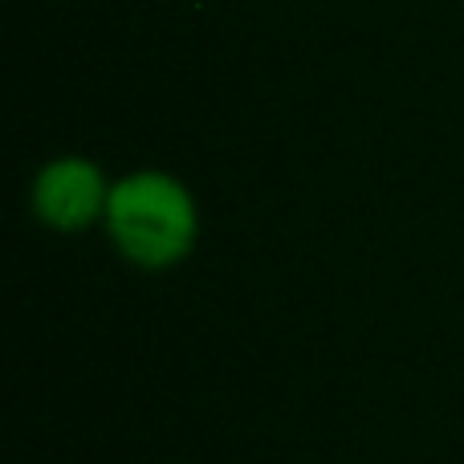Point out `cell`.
<instances>
[{
	"mask_svg": "<svg viewBox=\"0 0 464 464\" xmlns=\"http://www.w3.org/2000/svg\"><path fill=\"white\" fill-rule=\"evenodd\" d=\"M111 179L86 155H57L33 176L29 204L33 217L53 232H86L106 220Z\"/></svg>",
	"mask_w": 464,
	"mask_h": 464,
	"instance_id": "cell-2",
	"label": "cell"
},
{
	"mask_svg": "<svg viewBox=\"0 0 464 464\" xmlns=\"http://www.w3.org/2000/svg\"><path fill=\"white\" fill-rule=\"evenodd\" d=\"M102 225L122 261L163 273L176 269L196 248L200 208L184 179H176L171 171L143 168L114 179Z\"/></svg>",
	"mask_w": 464,
	"mask_h": 464,
	"instance_id": "cell-1",
	"label": "cell"
}]
</instances>
